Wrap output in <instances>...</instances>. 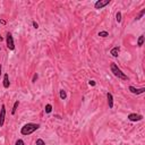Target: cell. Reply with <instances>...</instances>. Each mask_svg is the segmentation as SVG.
I'll return each mask as SVG.
<instances>
[{
	"label": "cell",
	"instance_id": "obj_1",
	"mask_svg": "<svg viewBox=\"0 0 145 145\" xmlns=\"http://www.w3.org/2000/svg\"><path fill=\"white\" fill-rule=\"evenodd\" d=\"M40 128V125L39 124H34V122H28V124L24 125L20 129V134L24 136H27V135H31L33 134L35 130H38Z\"/></svg>",
	"mask_w": 145,
	"mask_h": 145
},
{
	"label": "cell",
	"instance_id": "obj_2",
	"mask_svg": "<svg viewBox=\"0 0 145 145\" xmlns=\"http://www.w3.org/2000/svg\"><path fill=\"white\" fill-rule=\"evenodd\" d=\"M110 69H111V72H112V74H113L116 77H118L119 79H124V81H127V79H128L127 75L125 74V72H122V70H121L120 68H119L116 64H111Z\"/></svg>",
	"mask_w": 145,
	"mask_h": 145
},
{
	"label": "cell",
	"instance_id": "obj_3",
	"mask_svg": "<svg viewBox=\"0 0 145 145\" xmlns=\"http://www.w3.org/2000/svg\"><path fill=\"white\" fill-rule=\"evenodd\" d=\"M6 42H7V48H8L9 50H15V43H14L13 35L10 34V33H7Z\"/></svg>",
	"mask_w": 145,
	"mask_h": 145
},
{
	"label": "cell",
	"instance_id": "obj_4",
	"mask_svg": "<svg viewBox=\"0 0 145 145\" xmlns=\"http://www.w3.org/2000/svg\"><path fill=\"white\" fill-rule=\"evenodd\" d=\"M110 3V0H97V1L94 3V8L95 9H102L103 7L108 6Z\"/></svg>",
	"mask_w": 145,
	"mask_h": 145
},
{
	"label": "cell",
	"instance_id": "obj_5",
	"mask_svg": "<svg viewBox=\"0 0 145 145\" xmlns=\"http://www.w3.org/2000/svg\"><path fill=\"white\" fill-rule=\"evenodd\" d=\"M5 119H6V106L2 104L1 109H0V127H2L5 124Z\"/></svg>",
	"mask_w": 145,
	"mask_h": 145
},
{
	"label": "cell",
	"instance_id": "obj_6",
	"mask_svg": "<svg viewBox=\"0 0 145 145\" xmlns=\"http://www.w3.org/2000/svg\"><path fill=\"white\" fill-rule=\"evenodd\" d=\"M127 118H128L129 121L135 122V121L142 120V119H143V116H142V115H137V113H129L128 116H127Z\"/></svg>",
	"mask_w": 145,
	"mask_h": 145
},
{
	"label": "cell",
	"instance_id": "obj_7",
	"mask_svg": "<svg viewBox=\"0 0 145 145\" xmlns=\"http://www.w3.org/2000/svg\"><path fill=\"white\" fill-rule=\"evenodd\" d=\"M128 90H129L133 94H136V95H138V94H143V93L145 92V89H144V87H142V89H135L134 86H129Z\"/></svg>",
	"mask_w": 145,
	"mask_h": 145
},
{
	"label": "cell",
	"instance_id": "obj_8",
	"mask_svg": "<svg viewBox=\"0 0 145 145\" xmlns=\"http://www.w3.org/2000/svg\"><path fill=\"white\" fill-rule=\"evenodd\" d=\"M119 52H120V48H119V46H113V48L110 50V54L115 58H117L119 56Z\"/></svg>",
	"mask_w": 145,
	"mask_h": 145
},
{
	"label": "cell",
	"instance_id": "obj_9",
	"mask_svg": "<svg viewBox=\"0 0 145 145\" xmlns=\"http://www.w3.org/2000/svg\"><path fill=\"white\" fill-rule=\"evenodd\" d=\"M107 99H108V104L109 108H113V96H112L111 93H107Z\"/></svg>",
	"mask_w": 145,
	"mask_h": 145
},
{
	"label": "cell",
	"instance_id": "obj_10",
	"mask_svg": "<svg viewBox=\"0 0 145 145\" xmlns=\"http://www.w3.org/2000/svg\"><path fill=\"white\" fill-rule=\"evenodd\" d=\"M9 85H10V83H9V76H8V74H5V75H3V87L8 89Z\"/></svg>",
	"mask_w": 145,
	"mask_h": 145
},
{
	"label": "cell",
	"instance_id": "obj_11",
	"mask_svg": "<svg viewBox=\"0 0 145 145\" xmlns=\"http://www.w3.org/2000/svg\"><path fill=\"white\" fill-rule=\"evenodd\" d=\"M144 41H145V36L142 34V35H139V38L138 40H137V45L138 46H142L144 44Z\"/></svg>",
	"mask_w": 145,
	"mask_h": 145
},
{
	"label": "cell",
	"instance_id": "obj_12",
	"mask_svg": "<svg viewBox=\"0 0 145 145\" xmlns=\"http://www.w3.org/2000/svg\"><path fill=\"white\" fill-rule=\"evenodd\" d=\"M18 106H19V101H16V102L14 103V107H13V109H12V115H15V113H16Z\"/></svg>",
	"mask_w": 145,
	"mask_h": 145
},
{
	"label": "cell",
	"instance_id": "obj_13",
	"mask_svg": "<svg viewBox=\"0 0 145 145\" xmlns=\"http://www.w3.org/2000/svg\"><path fill=\"white\" fill-rule=\"evenodd\" d=\"M59 95H60V99H61V100H65V99L67 97V93H66V91L61 90V91H60V93H59Z\"/></svg>",
	"mask_w": 145,
	"mask_h": 145
},
{
	"label": "cell",
	"instance_id": "obj_14",
	"mask_svg": "<svg viewBox=\"0 0 145 145\" xmlns=\"http://www.w3.org/2000/svg\"><path fill=\"white\" fill-rule=\"evenodd\" d=\"M44 111H45V113H50V112L52 111V106H51V104H46L45 108H44Z\"/></svg>",
	"mask_w": 145,
	"mask_h": 145
},
{
	"label": "cell",
	"instance_id": "obj_15",
	"mask_svg": "<svg viewBox=\"0 0 145 145\" xmlns=\"http://www.w3.org/2000/svg\"><path fill=\"white\" fill-rule=\"evenodd\" d=\"M116 20H117V23H121V13L118 12L116 14Z\"/></svg>",
	"mask_w": 145,
	"mask_h": 145
},
{
	"label": "cell",
	"instance_id": "obj_16",
	"mask_svg": "<svg viewBox=\"0 0 145 145\" xmlns=\"http://www.w3.org/2000/svg\"><path fill=\"white\" fill-rule=\"evenodd\" d=\"M99 36H101V38H107V36H109V33L107 31H101V32H99Z\"/></svg>",
	"mask_w": 145,
	"mask_h": 145
},
{
	"label": "cell",
	"instance_id": "obj_17",
	"mask_svg": "<svg viewBox=\"0 0 145 145\" xmlns=\"http://www.w3.org/2000/svg\"><path fill=\"white\" fill-rule=\"evenodd\" d=\"M144 14H145V9H143V10H142V12H141V13L138 14V15H137V16H136V18H135V20H139V19H141V18H142V17L144 16Z\"/></svg>",
	"mask_w": 145,
	"mask_h": 145
},
{
	"label": "cell",
	"instance_id": "obj_18",
	"mask_svg": "<svg viewBox=\"0 0 145 145\" xmlns=\"http://www.w3.org/2000/svg\"><path fill=\"white\" fill-rule=\"evenodd\" d=\"M35 144L36 145H45V142L42 138H38V139H36V142H35Z\"/></svg>",
	"mask_w": 145,
	"mask_h": 145
},
{
	"label": "cell",
	"instance_id": "obj_19",
	"mask_svg": "<svg viewBox=\"0 0 145 145\" xmlns=\"http://www.w3.org/2000/svg\"><path fill=\"white\" fill-rule=\"evenodd\" d=\"M15 145H25V143H24L23 139H17L16 143H15Z\"/></svg>",
	"mask_w": 145,
	"mask_h": 145
},
{
	"label": "cell",
	"instance_id": "obj_20",
	"mask_svg": "<svg viewBox=\"0 0 145 145\" xmlns=\"http://www.w3.org/2000/svg\"><path fill=\"white\" fill-rule=\"evenodd\" d=\"M32 24H33V27H34V28H39V24L36 23V22H33Z\"/></svg>",
	"mask_w": 145,
	"mask_h": 145
},
{
	"label": "cell",
	"instance_id": "obj_21",
	"mask_svg": "<svg viewBox=\"0 0 145 145\" xmlns=\"http://www.w3.org/2000/svg\"><path fill=\"white\" fill-rule=\"evenodd\" d=\"M89 84H90L91 86H94V85H95V81H93V79H92V81L89 82Z\"/></svg>",
	"mask_w": 145,
	"mask_h": 145
},
{
	"label": "cell",
	"instance_id": "obj_22",
	"mask_svg": "<svg viewBox=\"0 0 145 145\" xmlns=\"http://www.w3.org/2000/svg\"><path fill=\"white\" fill-rule=\"evenodd\" d=\"M36 79H38V74H35V75L33 76V79H32V82H35Z\"/></svg>",
	"mask_w": 145,
	"mask_h": 145
},
{
	"label": "cell",
	"instance_id": "obj_23",
	"mask_svg": "<svg viewBox=\"0 0 145 145\" xmlns=\"http://www.w3.org/2000/svg\"><path fill=\"white\" fill-rule=\"evenodd\" d=\"M1 69H2V67H1V65H0V75H1Z\"/></svg>",
	"mask_w": 145,
	"mask_h": 145
},
{
	"label": "cell",
	"instance_id": "obj_24",
	"mask_svg": "<svg viewBox=\"0 0 145 145\" xmlns=\"http://www.w3.org/2000/svg\"><path fill=\"white\" fill-rule=\"evenodd\" d=\"M2 40H3V39H2V36L0 35V41H2Z\"/></svg>",
	"mask_w": 145,
	"mask_h": 145
},
{
	"label": "cell",
	"instance_id": "obj_25",
	"mask_svg": "<svg viewBox=\"0 0 145 145\" xmlns=\"http://www.w3.org/2000/svg\"><path fill=\"white\" fill-rule=\"evenodd\" d=\"M0 20H1V19H0Z\"/></svg>",
	"mask_w": 145,
	"mask_h": 145
}]
</instances>
